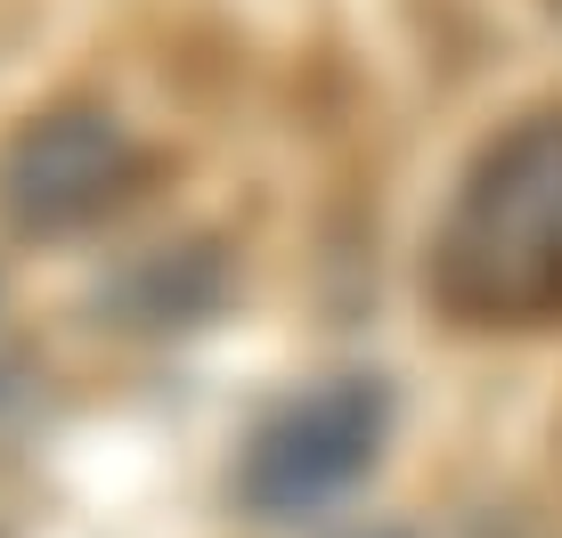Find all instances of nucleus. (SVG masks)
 <instances>
[{"mask_svg": "<svg viewBox=\"0 0 562 538\" xmlns=\"http://www.w3.org/2000/svg\"><path fill=\"white\" fill-rule=\"evenodd\" d=\"M383 440H392V383L359 368L318 376L310 392L278 400L254 425L237 457V506L254 523H302L375 473Z\"/></svg>", "mask_w": 562, "mask_h": 538, "instance_id": "nucleus-2", "label": "nucleus"}, {"mask_svg": "<svg viewBox=\"0 0 562 538\" xmlns=\"http://www.w3.org/2000/svg\"><path fill=\"white\" fill-rule=\"evenodd\" d=\"M9 392H16V368H0V408H9Z\"/></svg>", "mask_w": 562, "mask_h": 538, "instance_id": "nucleus-4", "label": "nucleus"}, {"mask_svg": "<svg viewBox=\"0 0 562 538\" xmlns=\"http://www.w3.org/2000/svg\"><path fill=\"white\" fill-rule=\"evenodd\" d=\"M424 285L457 326L562 318V107L506 123L464 164Z\"/></svg>", "mask_w": 562, "mask_h": 538, "instance_id": "nucleus-1", "label": "nucleus"}, {"mask_svg": "<svg viewBox=\"0 0 562 538\" xmlns=\"http://www.w3.org/2000/svg\"><path fill=\"white\" fill-rule=\"evenodd\" d=\"M147 180V147L106 107H49L0 147V213L25 237H74L123 213Z\"/></svg>", "mask_w": 562, "mask_h": 538, "instance_id": "nucleus-3", "label": "nucleus"}, {"mask_svg": "<svg viewBox=\"0 0 562 538\" xmlns=\"http://www.w3.org/2000/svg\"><path fill=\"white\" fill-rule=\"evenodd\" d=\"M367 538H408V530H367Z\"/></svg>", "mask_w": 562, "mask_h": 538, "instance_id": "nucleus-5", "label": "nucleus"}]
</instances>
